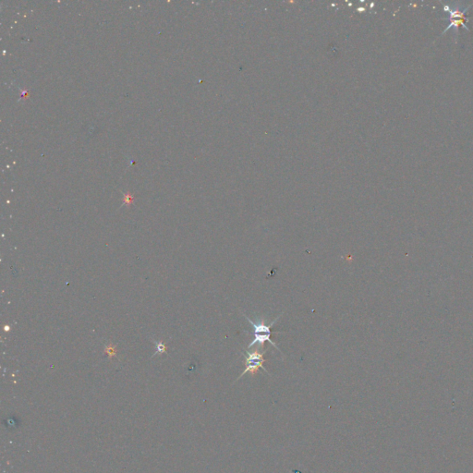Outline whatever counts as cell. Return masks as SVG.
I'll return each instance as SVG.
<instances>
[{
	"label": "cell",
	"mask_w": 473,
	"mask_h": 473,
	"mask_svg": "<svg viewBox=\"0 0 473 473\" xmlns=\"http://www.w3.org/2000/svg\"><path fill=\"white\" fill-rule=\"evenodd\" d=\"M243 315H244V317L246 318L247 321L250 322V325L252 327V332L250 333V334H251V336H253V340L251 341V344L248 346L249 349H251V348L254 347V346H259V347H257V348H261V347H263V346L265 345V343L268 342L270 345L273 346L274 348H275L276 350L281 352V350H280V348H278V346L276 345L274 341L271 339V336H272V331H271V329H272V327H273V326L275 324V322L282 316V314H280L278 317L275 318L274 321L271 322L270 325H265L264 321L254 322V321L251 320V318L248 317L245 313H243Z\"/></svg>",
	"instance_id": "6da1fadb"
},
{
	"label": "cell",
	"mask_w": 473,
	"mask_h": 473,
	"mask_svg": "<svg viewBox=\"0 0 473 473\" xmlns=\"http://www.w3.org/2000/svg\"><path fill=\"white\" fill-rule=\"evenodd\" d=\"M260 348H256L255 350L253 351H247L246 353H243L242 352V355L245 359V370L242 372V374L236 378V381H239L240 379L243 377L245 374H251V375H254V374L258 373L259 369H263L265 371L266 374H270L267 370L265 369L264 367V363H265L266 360L264 358L265 353L267 350H264L263 352L259 350Z\"/></svg>",
	"instance_id": "7a4b0ae2"
}]
</instances>
